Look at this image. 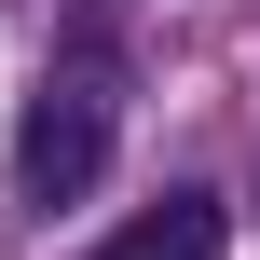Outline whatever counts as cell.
<instances>
[{
	"label": "cell",
	"mask_w": 260,
	"mask_h": 260,
	"mask_svg": "<svg viewBox=\"0 0 260 260\" xmlns=\"http://www.w3.org/2000/svg\"><path fill=\"white\" fill-rule=\"evenodd\" d=\"M96 260H219V206H206V192H165L151 219H123Z\"/></svg>",
	"instance_id": "cell-2"
},
{
	"label": "cell",
	"mask_w": 260,
	"mask_h": 260,
	"mask_svg": "<svg viewBox=\"0 0 260 260\" xmlns=\"http://www.w3.org/2000/svg\"><path fill=\"white\" fill-rule=\"evenodd\" d=\"M14 178H27V206H82V192L110 178V82H96V69H55V82L27 96Z\"/></svg>",
	"instance_id": "cell-1"
}]
</instances>
